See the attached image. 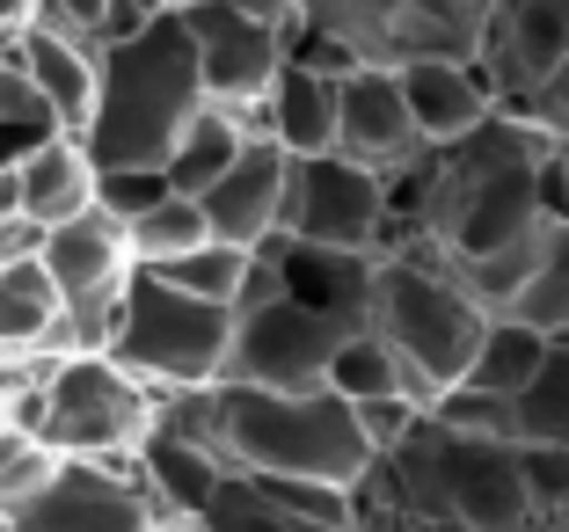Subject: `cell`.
<instances>
[{
  "label": "cell",
  "instance_id": "6da1fadb",
  "mask_svg": "<svg viewBox=\"0 0 569 532\" xmlns=\"http://www.w3.org/2000/svg\"><path fill=\"white\" fill-rule=\"evenodd\" d=\"M548 147L555 132L526 110H497L468 139L431 147L423 161L387 175V241L423 249L468 284L489 314L511 307L533 249L548 233Z\"/></svg>",
  "mask_w": 569,
  "mask_h": 532
},
{
  "label": "cell",
  "instance_id": "7a4b0ae2",
  "mask_svg": "<svg viewBox=\"0 0 569 532\" xmlns=\"http://www.w3.org/2000/svg\"><path fill=\"white\" fill-rule=\"evenodd\" d=\"M380 482L395 489L417 525L452 532H540L533 489H526V445L497 431H460L438 409L395 452H380Z\"/></svg>",
  "mask_w": 569,
  "mask_h": 532
},
{
  "label": "cell",
  "instance_id": "3957f363",
  "mask_svg": "<svg viewBox=\"0 0 569 532\" xmlns=\"http://www.w3.org/2000/svg\"><path fill=\"white\" fill-rule=\"evenodd\" d=\"M204 102L212 96H204L190 22L183 8H161L139 37L102 44V88L81 139L96 168H168V153L183 147Z\"/></svg>",
  "mask_w": 569,
  "mask_h": 532
},
{
  "label": "cell",
  "instance_id": "277c9868",
  "mask_svg": "<svg viewBox=\"0 0 569 532\" xmlns=\"http://www.w3.org/2000/svg\"><path fill=\"white\" fill-rule=\"evenodd\" d=\"M372 329L395 343L423 401L468 380L475 350H482L489 307L452 278L438 255L423 249H380V278H372Z\"/></svg>",
  "mask_w": 569,
  "mask_h": 532
},
{
  "label": "cell",
  "instance_id": "5b68a950",
  "mask_svg": "<svg viewBox=\"0 0 569 532\" xmlns=\"http://www.w3.org/2000/svg\"><path fill=\"white\" fill-rule=\"evenodd\" d=\"M234 329H241V307L198 300V292L153 278V270H132L124 335H118V350H110V358H118V365H132L153 394H183V387L227 380Z\"/></svg>",
  "mask_w": 569,
  "mask_h": 532
},
{
  "label": "cell",
  "instance_id": "8992f818",
  "mask_svg": "<svg viewBox=\"0 0 569 532\" xmlns=\"http://www.w3.org/2000/svg\"><path fill=\"white\" fill-rule=\"evenodd\" d=\"M315 37L343 44L358 67H409V59H482V0H300Z\"/></svg>",
  "mask_w": 569,
  "mask_h": 532
},
{
  "label": "cell",
  "instance_id": "52a82bcc",
  "mask_svg": "<svg viewBox=\"0 0 569 532\" xmlns=\"http://www.w3.org/2000/svg\"><path fill=\"white\" fill-rule=\"evenodd\" d=\"M153 423H161V394L110 350H73V358L44 365V438L67 460L139 452Z\"/></svg>",
  "mask_w": 569,
  "mask_h": 532
},
{
  "label": "cell",
  "instance_id": "ba28073f",
  "mask_svg": "<svg viewBox=\"0 0 569 532\" xmlns=\"http://www.w3.org/2000/svg\"><path fill=\"white\" fill-rule=\"evenodd\" d=\"M183 22H190V44H198L204 96L241 110L256 132H263V96H270V81H278V67L292 59V37H300L307 22L284 30V22L249 16L241 0H190Z\"/></svg>",
  "mask_w": 569,
  "mask_h": 532
},
{
  "label": "cell",
  "instance_id": "9c48e42d",
  "mask_svg": "<svg viewBox=\"0 0 569 532\" xmlns=\"http://www.w3.org/2000/svg\"><path fill=\"white\" fill-rule=\"evenodd\" d=\"M343 335H351V321L321 314V307L292 300V292L256 300V307H241L227 380H234V387H278V394L329 387V358H336V343H343Z\"/></svg>",
  "mask_w": 569,
  "mask_h": 532
},
{
  "label": "cell",
  "instance_id": "30bf717a",
  "mask_svg": "<svg viewBox=\"0 0 569 532\" xmlns=\"http://www.w3.org/2000/svg\"><path fill=\"white\" fill-rule=\"evenodd\" d=\"M278 233L329 241V249H380L387 241V175L351 153H292Z\"/></svg>",
  "mask_w": 569,
  "mask_h": 532
},
{
  "label": "cell",
  "instance_id": "8fae6325",
  "mask_svg": "<svg viewBox=\"0 0 569 532\" xmlns=\"http://www.w3.org/2000/svg\"><path fill=\"white\" fill-rule=\"evenodd\" d=\"M8 518H16L22 532H153L161 511H153L147 482L110 474L102 460H67L30 503H16Z\"/></svg>",
  "mask_w": 569,
  "mask_h": 532
},
{
  "label": "cell",
  "instance_id": "7c38bea8",
  "mask_svg": "<svg viewBox=\"0 0 569 532\" xmlns=\"http://www.w3.org/2000/svg\"><path fill=\"white\" fill-rule=\"evenodd\" d=\"M336 153H351V161L380 168V175H395V168L431 153L417 110H409L402 67H351L343 73V88H336Z\"/></svg>",
  "mask_w": 569,
  "mask_h": 532
},
{
  "label": "cell",
  "instance_id": "4fadbf2b",
  "mask_svg": "<svg viewBox=\"0 0 569 532\" xmlns=\"http://www.w3.org/2000/svg\"><path fill=\"white\" fill-rule=\"evenodd\" d=\"M569 59V0H489L482 67L503 110H526Z\"/></svg>",
  "mask_w": 569,
  "mask_h": 532
},
{
  "label": "cell",
  "instance_id": "5bb4252c",
  "mask_svg": "<svg viewBox=\"0 0 569 532\" xmlns=\"http://www.w3.org/2000/svg\"><path fill=\"white\" fill-rule=\"evenodd\" d=\"M278 284L292 300L321 307V314L366 329L372 321V278H380V249H329V241H300V233H270L263 241Z\"/></svg>",
  "mask_w": 569,
  "mask_h": 532
},
{
  "label": "cell",
  "instance_id": "9a60e30c",
  "mask_svg": "<svg viewBox=\"0 0 569 532\" xmlns=\"http://www.w3.org/2000/svg\"><path fill=\"white\" fill-rule=\"evenodd\" d=\"M284 175H292V147H278L270 132H256L249 147H241V161L198 198L219 241L263 249L270 233H278V219H284Z\"/></svg>",
  "mask_w": 569,
  "mask_h": 532
},
{
  "label": "cell",
  "instance_id": "2e32d148",
  "mask_svg": "<svg viewBox=\"0 0 569 532\" xmlns=\"http://www.w3.org/2000/svg\"><path fill=\"white\" fill-rule=\"evenodd\" d=\"M37 255H44L51 284H59L67 300H81V292H102V284H118V278H132V270H139L132 227H124L118 212H102V204H88V212H73V219H59V227H44Z\"/></svg>",
  "mask_w": 569,
  "mask_h": 532
},
{
  "label": "cell",
  "instance_id": "e0dca14e",
  "mask_svg": "<svg viewBox=\"0 0 569 532\" xmlns=\"http://www.w3.org/2000/svg\"><path fill=\"white\" fill-rule=\"evenodd\" d=\"M402 88H409V110H417V124H423L431 147L468 139L475 124H489V117L503 110V96H497V81H489L482 59H409Z\"/></svg>",
  "mask_w": 569,
  "mask_h": 532
},
{
  "label": "cell",
  "instance_id": "ac0fdd59",
  "mask_svg": "<svg viewBox=\"0 0 569 532\" xmlns=\"http://www.w3.org/2000/svg\"><path fill=\"white\" fill-rule=\"evenodd\" d=\"M96 153H88L81 132H59L16 168V175H0V204H16L30 227H59V219L88 212L96 204Z\"/></svg>",
  "mask_w": 569,
  "mask_h": 532
},
{
  "label": "cell",
  "instance_id": "d6986e66",
  "mask_svg": "<svg viewBox=\"0 0 569 532\" xmlns=\"http://www.w3.org/2000/svg\"><path fill=\"white\" fill-rule=\"evenodd\" d=\"M139 474H147V496H153V511H176V518H204L212 511V496L227 489V474L234 466L219 460L204 438H190V431H176V423H153L147 438H139Z\"/></svg>",
  "mask_w": 569,
  "mask_h": 532
},
{
  "label": "cell",
  "instance_id": "ffe728a7",
  "mask_svg": "<svg viewBox=\"0 0 569 532\" xmlns=\"http://www.w3.org/2000/svg\"><path fill=\"white\" fill-rule=\"evenodd\" d=\"M336 88H343L336 67L292 51L278 67V81H270V96H263V132L292 153H329L336 147Z\"/></svg>",
  "mask_w": 569,
  "mask_h": 532
},
{
  "label": "cell",
  "instance_id": "44dd1931",
  "mask_svg": "<svg viewBox=\"0 0 569 532\" xmlns=\"http://www.w3.org/2000/svg\"><path fill=\"white\" fill-rule=\"evenodd\" d=\"M16 51H22V67L37 73V88L51 96L59 124H67V132H88V117H96V88H102V44L67 37V30H44V22H22Z\"/></svg>",
  "mask_w": 569,
  "mask_h": 532
},
{
  "label": "cell",
  "instance_id": "7402d4cb",
  "mask_svg": "<svg viewBox=\"0 0 569 532\" xmlns=\"http://www.w3.org/2000/svg\"><path fill=\"white\" fill-rule=\"evenodd\" d=\"M256 139V124L241 110H227V102H204L198 110V124L183 132V147L168 153V175H176V190L183 198H204V190L227 175V168L241 161V147Z\"/></svg>",
  "mask_w": 569,
  "mask_h": 532
},
{
  "label": "cell",
  "instance_id": "603a6c76",
  "mask_svg": "<svg viewBox=\"0 0 569 532\" xmlns=\"http://www.w3.org/2000/svg\"><path fill=\"white\" fill-rule=\"evenodd\" d=\"M59 314H67V292L51 284L44 255H8L0 263V350H37Z\"/></svg>",
  "mask_w": 569,
  "mask_h": 532
},
{
  "label": "cell",
  "instance_id": "cb8c5ba5",
  "mask_svg": "<svg viewBox=\"0 0 569 532\" xmlns=\"http://www.w3.org/2000/svg\"><path fill=\"white\" fill-rule=\"evenodd\" d=\"M540 358H548V329H533V321H519V314H489L482 350H475V365H468V387L519 401L526 387H533Z\"/></svg>",
  "mask_w": 569,
  "mask_h": 532
},
{
  "label": "cell",
  "instance_id": "d4e9b609",
  "mask_svg": "<svg viewBox=\"0 0 569 532\" xmlns=\"http://www.w3.org/2000/svg\"><path fill=\"white\" fill-rule=\"evenodd\" d=\"M329 387L343 401H380V394H417V380H409V365L395 358V343H387L380 329H351L343 343H336V358H329ZM423 401V394H417Z\"/></svg>",
  "mask_w": 569,
  "mask_h": 532
},
{
  "label": "cell",
  "instance_id": "484cf974",
  "mask_svg": "<svg viewBox=\"0 0 569 532\" xmlns=\"http://www.w3.org/2000/svg\"><path fill=\"white\" fill-rule=\"evenodd\" d=\"M503 314L533 321L548 335H569V219H548V233H540V249H533V270L519 278Z\"/></svg>",
  "mask_w": 569,
  "mask_h": 532
},
{
  "label": "cell",
  "instance_id": "4316f807",
  "mask_svg": "<svg viewBox=\"0 0 569 532\" xmlns=\"http://www.w3.org/2000/svg\"><path fill=\"white\" fill-rule=\"evenodd\" d=\"M249 263H256V249H234V241H204V249H183V255H168V263H139V270H153V278H168V284H183V292H198V300L241 307Z\"/></svg>",
  "mask_w": 569,
  "mask_h": 532
},
{
  "label": "cell",
  "instance_id": "83f0119b",
  "mask_svg": "<svg viewBox=\"0 0 569 532\" xmlns=\"http://www.w3.org/2000/svg\"><path fill=\"white\" fill-rule=\"evenodd\" d=\"M519 438L526 445H569V335H548L533 387L519 394Z\"/></svg>",
  "mask_w": 569,
  "mask_h": 532
},
{
  "label": "cell",
  "instance_id": "f1b7e54d",
  "mask_svg": "<svg viewBox=\"0 0 569 532\" xmlns=\"http://www.w3.org/2000/svg\"><path fill=\"white\" fill-rule=\"evenodd\" d=\"M204 532H351V525L300 518V511H284L278 496H263L249 474H227V489H219L212 511H204Z\"/></svg>",
  "mask_w": 569,
  "mask_h": 532
},
{
  "label": "cell",
  "instance_id": "f546056e",
  "mask_svg": "<svg viewBox=\"0 0 569 532\" xmlns=\"http://www.w3.org/2000/svg\"><path fill=\"white\" fill-rule=\"evenodd\" d=\"M204 241H219V233H212V219H204V204L183 198V190L132 219V255H139V263H168V255L204 249Z\"/></svg>",
  "mask_w": 569,
  "mask_h": 532
},
{
  "label": "cell",
  "instance_id": "4dcf8cb0",
  "mask_svg": "<svg viewBox=\"0 0 569 532\" xmlns=\"http://www.w3.org/2000/svg\"><path fill=\"white\" fill-rule=\"evenodd\" d=\"M67 466V452L51 445V438L22 431V423H0V511H16V503H30L37 489L51 482Z\"/></svg>",
  "mask_w": 569,
  "mask_h": 532
},
{
  "label": "cell",
  "instance_id": "1f68e13d",
  "mask_svg": "<svg viewBox=\"0 0 569 532\" xmlns=\"http://www.w3.org/2000/svg\"><path fill=\"white\" fill-rule=\"evenodd\" d=\"M526 489H533L540 532H569V445H526Z\"/></svg>",
  "mask_w": 569,
  "mask_h": 532
},
{
  "label": "cell",
  "instance_id": "d6a6232c",
  "mask_svg": "<svg viewBox=\"0 0 569 532\" xmlns=\"http://www.w3.org/2000/svg\"><path fill=\"white\" fill-rule=\"evenodd\" d=\"M161 198H176V175H168V168H102L96 175V204L118 212L124 227H132L139 212H153Z\"/></svg>",
  "mask_w": 569,
  "mask_h": 532
},
{
  "label": "cell",
  "instance_id": "836d02e7",
  "mask_svg": "<svg viewBox=\"0 0 569 532\" xmlns=\"http://www.w3.org/2000/svg\"><path fill=\"white\" fill-rule=\"evenodd\" d=\"M351 409H358V423H366L372 452H395L423 423V409H431V401H417V394H380V401H351Z\"/></svg>",
  "mask_w": 569,
  "mask_h": 532
},
{
  "label": "cell",
  "instance_id": "e575fe53",
  "mask_svg": "<svg viewBox=\"0 0 569 532\" xmlns=\"http://www.w3.org/2000/svg\"><path fill=\"white\" fill-rule=\"evenodd\" d=\"M102 16H110V0H37L30 22H44V30H67V37H88V44H96Z\"/></svg>",
  "mask_w": 569,
  "mask_h": 532
},
{
  "label": "cell",
  "instance_id": "d590c367",
  "mask_svg": "<svg viewBox=\"0 0 569 532\" xmlns=\"http://www.w3.org/2000/svg\"><path fill=\"white\" fill-rule=\"evenodd\" d=\"M168 0H110V16H102V30H96V44H124V37H139L153 16H161Z\"/></svg>",
  "mask_w": 569,
  "mask_h": 532
},
{
  "label": "cell",
  "instance_id": "8d00e7d4",
  "mask_svg": "<svg viewBox=\"0 0 569 532\" xmlns=\"http://www.w3.org/2000/svg\"><path fill=\"white\" fill-rule=\"evenodd\" d=\"M526 117H533V124H548L555 139H569V59H562V73H555V81L526 102Z\"/></svg>",
  "mask_w": 569,
  "mask_h": 532
},
{
  "label": "cell",
  "instance_id": "74e56055",
  "mask_svg": "<svg viewBox=\"0 0 569 532\" xmlns=\"http://www.w3.org/2000/svg\"><path fill=\"white\" fill-rule=\"evenodd\" d=\"M548 212L569 219V139H555V147H548Z\"/></svg>",
  "mask_w": 569,
  "mask_h": 532
},
{
  "label": "cell",
  "instance_id": "f35d334b",
  "mask_svg": "<svg viewBox=\"0 0 569 532\" xmlns=\"http://www.w3.org/2000/svg\"><path fill=\"white\" fill-rule=\"evenodd\" d=\"M30 16H37V0H0V37H16Z\"/></svg>",
  "mask_w": 569,
  "mask_h": 532
},
{
  "label": "cell",
  "instance_id": "ab89813d",
  "mask_svg": "<svg viewBox=\"0 0 569 532\" xmlns=\"http://www.w3.org/2000/svg\"><path fill=\"white\" fill-rule=\"evenodd\" d=\"M153 532H204V518H176V511H161V518H153Z\"/></svg>",
  "mask_w": 569,
  "mask_h": 532
},
{
  "label": "cell",
  "instance_id": "60d3db41",
  "mask_svg": "<svg viewBox=\"0 0 569 532\" xmlns=\"http://www.w3.org/2000/svg\"><path fill=\"white\" fill-rule=\"evenodd\" d=\"M0 358H16V350H0ZM8 387H16V380H8V372H0V423H8Z\"/></svg>",
  "mask_w": 569,
  "mask_h": 532
},
{
  "label": "cell",
  "instance_id": "b9f144b4",
  "mask_svg": "<svg viewBox=\"0 0 569 532\" xmlns=\"http://www.w3.org/2000/svg\"><path fill=\"white\" fill-rule=\"evenodd\" d=\"M409 532H452V525H409Z\"/></svg>",
  "mask_w": 569,
  "mask_h": 532
},
{
  "label": "cell",
  "instance_id": "7bdbcfd3",
  "mask_svg": "<svg viewBox=\"0 0 569 532\" xmlns=\"http://www.w3.org/2000/svg\"><path fill=\"white\" fill-rule=\"evenodd\" d=\"M168 8H190V0H168Z\"/></svg>",
  "mask_w": 569,
  "mask_h": 532
},
{
  "label": "cell",
  "instance_id": "ee69618b",
  "mask_svg": "<svg viewBox=\"0 0 569 532\" xmlns=\"http://www.w3.org/2000/svg\"><path fill=\"white\" fill-rule=\"evenodd\" d=\"M482 8H489V0H482Z\"/></svg>",
  "mask_w": 569,
  "mask_h": 532
}]
</instances>
